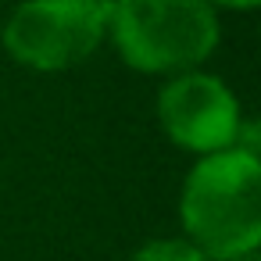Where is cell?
I'll use <instances>...</instances> for the list:
<instances>
[{
  "mask_svg": "<svg viewBox=\"0 0 261 261\" xmlns=\"http://www.w3.org/2000/svg\"><path fill=\"white\" fill-rule=\"evenodd\" d=\"M182 240L211 261L257 254L261 247V158L229 147L197 158L179 190Z\"/></svg>",
  "mask_w": 261,
  "mask_h": 261,
  "instance_id": "obj_1",
  "label": "cell"
},
{
  "mask_svg": "<svg viewBox=\"0 0 261 261\" xmlns=\"http://www.w3.org/2000/svg\"><path fill=\"white\" fill-rule=\"evenodd\" d=\"M158 125L175 147L197 158L229 150L243 140V111L236 93L218 75L200 68L168 75L158 90Z\"/></svg>",
  "mask_w": 261,
  "mask_h": 261,
  "instance_id": "obj_4",
  "label": "cell"
},
{
  "mask_svg": "<svg viewBox=\"0 0 261 261\" xmlns=\"http://www.w3.org/2000/svg\"><path fill=\"white\" fill-rule=\"evenodd\" d=\"M229 261H257V254H243V257H229Z\"/></svg>",
  "mask_w": 261,
  "mask_h": 261,
  "instance_id": "obj_7",
  "label": "cell"
},
{
  "mask_svg": "<svg viewBox=\"0 0 261 261\" xmlns=\"http://www.w3.org/2000/svg\"><path fill=\"white\" fill-rule=\"evenodd\" d=\"M125 261H211V257H204L186 240H150L140 250H133Z\"/></svg>",
  "mask_w": 261,
  "mask_h": 261,
  "instance_id": "obj_5",
  "label": "cell"
},
{
  "mask_svg": "<svg viewBox=\"0 0 261 261\" xmlns=\"http://www.w3.org/2000/svg\"><path fill=\"white\" fill-rule=\"evenodd\" d=\"M108 0H22L4 22V50L33 72H65L108 40Z\"/></svg>",
  "mask_w": 261,
  "mask_h": 261,
  "instance_id": "obj_3",
  "label": "cell"
},
{
  "mask_svg": "<svg viewBox=\"0 0 261 261\" xmlns=\"http://www.w3.org/2000/svg\"><path fill=\"white\" fill-rule=\"evenodd\" d=\"M211 8H229V11H254L261 0H207Z\"/></svg>",
  "mask_w": 261,
  "mask_h": 261,
  "instance_id": "obj_6",
  "label": "cell"
},
{
  "mask_svg": "<svg viewBox=\"0 0 261 261\" xmlns=\"http://www.w3.org/2000/svg\"><path fill=\"white\" fill-rule=\"evenodd\" d=\"M218 11L207 0H115L108 40L143 75H179L218 47Z\"/></svg>",
  "mask_w": 261,
  "mask_h": 261,
  "instance_id": "obj_2",
  "label": "cell"
},
{
  "mask_svg": "<svg viewBox=\"0 0 261 261\" xmlns=\"http://www.w3.org/2000/svg\"><path fill=\"white\" fill-rule=\"evenodd\" d=\"M108 4H115V0H108Z\"/></svg>",
  "mask_w": 261,
  "mask_h": 261,
  "instance_id": "obj_8",
  "label": "cell"
}]
</instances>
